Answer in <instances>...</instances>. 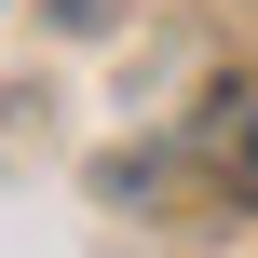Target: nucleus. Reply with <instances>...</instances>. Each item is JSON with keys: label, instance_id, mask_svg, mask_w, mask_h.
<instances>
[{"label": "nucleus", "instance_id": "obj_1", "mask_svg": "<svg viewBox=\"0 0 258 258\" xmlns=\"http://www.w3.org/2000/svg\"><path fill=\"white\" fill-rule=\"evenodd\" d=\"M218 177L258 190V95H231V122H218Z\"/></svg>", "mask_w": 258, "mask_h": 258}]
</instances>
